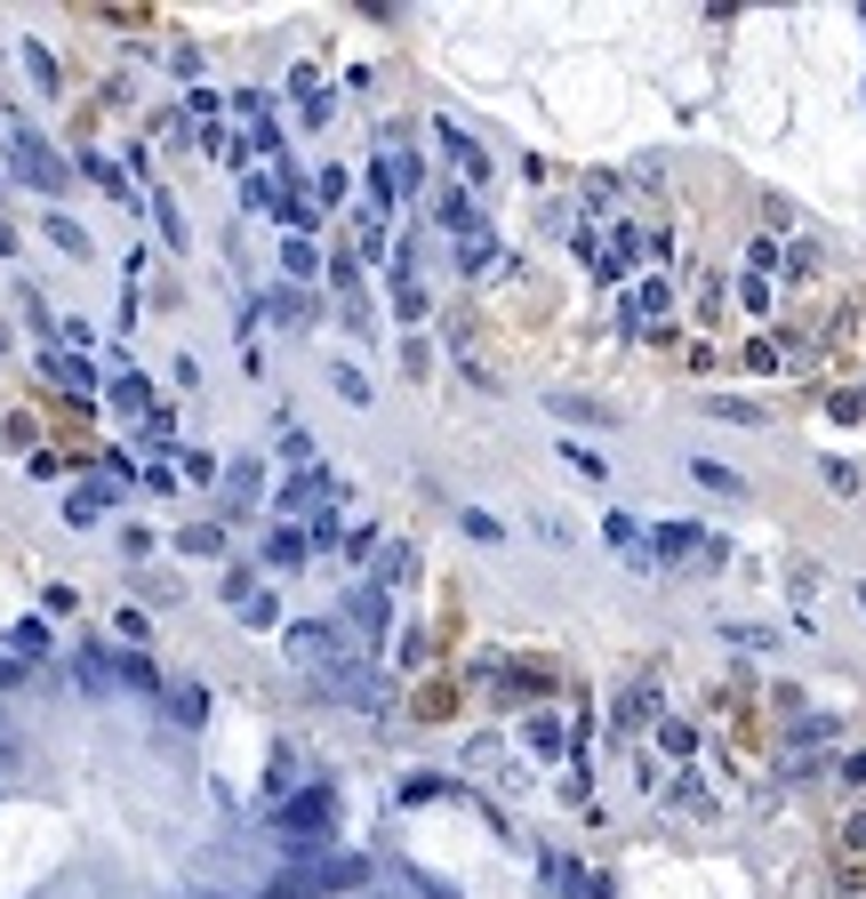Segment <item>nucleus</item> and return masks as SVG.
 Returning <instances> with one entry per match:
<instances>
[{
  "label": "nucleus",
  "instance_id": "18",
  "mask_svg": "<svg viewBox=\"0 0 866 899\" xmlns=\"http://www.w3.org/2000/svg\"><path fill=\"white\" fill-rule=\"evenodd\" d=\"M273 210H281V217H289V225H297V233H305V225H314V217H321V201H314V193H305V186H289V193L273 201Z\"/></svg>",
  "mask_w": 866,
  "mask_h": 899
},
{
  "label": "nucleus",
  "instance_id": "27",
  "mask_svg": "<svg viewBox=\"0 0 866 899\" xmlns=\"http://www.w3.org/2000/svg\"><path fill=\"white\" fill-rule=\"evenodd\" d=\"M16 650H25V659H49V626L25 619V626H16Z\"/></svg>",
  "mask_w": 866,
  "mask_h": 899
},
{
  "label": "nucleus",
  "instance_id": "7",
  "mask_svg": "<svg viewBox=\"0 0 866 899\" xmlns=\"http://www.w3.org/2000/svg\"><path fill=\"white\" fill-rule=\"evenodd\" d=\"M602 539L617 546L626 562H642V570H658V555H650V539H642V522L634 515H602Z\"/></svg>",
  "mask_w": 866,
  "mask_h": 899
},
{
  "label": "nucleus",
  "instance_id": "10",
  "mask_svg": "<svg viewBox=\"0 0 866 899\" xmlns=\"http://www.w3.org/2000/svg\"><path fill=\"white\" fill-rule=\"evenodd\" d=\"M113 683H129V691H161V667L144 659V650H113Z\"/></svg>",
  "mask_w": 866,
  "mask_h": 899
},
{
  "label": "nucleus",
  "instance_id": "15",
  "mask_svg": "<svg viewBox=\"0 0 866 899\" xmlns=\"http://www.w3.org/2000/svg\"><path fill=\"white\" fill-rule=\"evenodd\" d=\"M169 714H177L184 731H193V723H209V691H201V683H177V691H169Z\"/></svg>",
  "mask_w": 866,
  "mask_h": 899
},
{
  "label": "nucleus",
  "instance_id": "11",
  "mask_svg": "<svg viewBox=\"0 0 866 899\" xmlns=\"http://www.w3.org/2000/svg\"><path fill=\"white\" fill-rule=\"evenodd\" d=\"M722 643H730V650H778V626H762V619H722Z\"/></svg>",
  "mask_w": 866,
  "mask_h": 899
},
{
  "label": "nucleus",
  "instance_id": "1",
  "mask_svg": "<svg viewBox=\"0 0 866 899\" xmlns=\"http://www.w3.org/2000/svg\"><path fill=\"white\" fill-rule=\"evenodd\" d=\"M329 820H338V795H329V787H297V795H281V803H273V827H281L289 860H314Z\"/></svg>",
  "mask_w": 866,
  "mask_h": 899
},
{
  "label": "nucleus",
  "instance_id": "26",
  "mask_svg": "<svg viewBox=\"0 0 866 899\" xmlns=\"http://www.w3.org/2000/svg\"><path fill=\"white\" fill-rule=\"evenodd\" d=\"M281 274H297V281H305V274H321V257L305 250V241H289V250H281Z\"/></svg>",
  "mask_w": 866,
  "mask_h": 899
},
{
  "label": "nucleus",
  "instance_id": "21",
  "mask_svg": "<svg viewBox=\"0 0 866 899\" xmlns=\"http://www.w3.org/2000/svg\"><path fill=\"white\" fill-rule=\"evenodd\" d=\"M113 402H120V410H137V418H153V385H144V378H120Z\"/></svg>",
  "mask_w": 866,
  "mask_h": 899
},
{
  "label": "nucleus",
  "instance_id": "25",
  "mask_svg": "<svg viewBox=\"0 0 866 899\" xmlns=\"http://www.w3.org/2000/svg\"><path fill=\"white\" fill-rule=\"evenodd\" d=\"M522 739H530V747H562V723H553V714H530Z\"/></svg>",
  "mask_w": 866,
  "mask_h": 899
},
{
  "label": "nucleus",
  "instance_id": "34",
  "mask_svg": "<svg viewBox=\"0 0 866 899\" xmlns=\"http://www.w3.org/2000/svg\"><path fill=\"white\" fill-rule=\"evenodd\" d=\"M314 201H345V169H321L314 177Z\"/></svg>",
  "mask_w": 866,
  "mask_h": 899
},
{
  "label": "nucleus",
  "instance_id": "3",
  "mask_svg": "<svg viewBox=\"0 0 866 899\" xmlns=\"http://www.w3.org/2000/svg\"><path fill=\"white\" fill-rule=\"evenodd\" d=\"M289 659H297L305 674H329L338 659H354V643H345L338 626H289Z\"/></svg>",
  "mask_w": 866,
  "mask_h": 899
},
{
  "label": "nucleus",
  "instance_id": "9",
  "mask_svg": "<svg viewBox=\"0 0 866 899\" xmlns=\"http://www.w3.org/2000/svg\"><path fill=\"white\" fill-rule=\"evenodd\" d=\"M409 570H418V555H409V546L394 539V546H378V570H369V586H378V595H394Z\"/></svg>",
  "mask_w": 866,
  "mask_h": 899
},
{
  "label": "nucleus",
  "instance_id": "30",
  "mask_svg": "<svg viewBox=\"0 0 866 899\" xmlns=\"http://www.w3.org/2000/svg\"><path fill=\"white\" fill-rule=\"evenodd\" d=\"M273 314H281V321H314V305H305L297 290H273Z\"/></svg>",
  "mask_w": 866,
  "mask_h": 899
},
{
  "label": "nucleus",
  "instance_id": "22",
  "mask_svg": "<svg viewBox=\"0 0 866 899\" xmlns=\"http://www.w3.org/2000/svg\"><path fill=\"white\" fill-rule=\"evenodd\" d=\"M49 241H56V250H65V257H89V233H80L73 217H49Z\"/></svg>",
  "mask_w": 866,
  "mask_h": 899
},
{
  "label": "nucleus",
  "instance_id": "33",
  "mask_svg": "<svg viewBox=\"0 0 866 899\" xmlns=\"http://www.w3.org/2000/svg\"><path fill=\"white\" fill-rule=\"evenodd\" d=\"M338 394H345V402H369V378H361V370H345V362H338Z\"/></svg>",
  "mask_w": 866,
  "mask_h": 899
},
{
  "label": "nucleus",
  "instance_id": "29",
  "mask_svg": "<svg viewBox=\"0 0 866 899\" xmlns=\"http://www.w3.org/2000/svg\"><path fill=\"white\" fill-rule=\"evenodd\" d=\"M425 795H442V780H433V771H409V780H402V803H425Z\"/></svg>",
  "mask_w": 866,
  "mask_h": 899
},
{
  "label": "nucleus",
  "instance_id": "8",
  "mask_svg": "<svg viewBox=\"0 0 866 899\" xmlns=\"http://www.w3.org/2000/svg\"><path fill=\"white\" fill-rule=\"evenodd\" d=\"M442 145H449V161H458V169H466V186H482V177H489V153L473 145V137L458 129V121H442Z\"/></svg>",
  "mask_w": 866,
  "mask_h": 899
},
{
  "label": "nucleus",
  "instance_id": "13",
  "mask_svg": "<svg viewBox=\"0 0 866 899\" xmlns=\"http://www.w3.org/2000/svg\"><path fill=\"white\" fill-rule=\"evenodd\" d=\"M49 378H56V385H73L80 402L97 394V370H89V362H80V354H49Z\"/></svg>",
  "mask_w": 866,
  "mask_h": 899
},
{
  "label": "nucleus",
  "instance_id": "24",
  "mask_svg": "<svg viewBox=\"0 0 866 899\" xmlns=\"http://www.w3.org/2000/svg\"><path fill=\"white\" fill-rule=\"evenodd\" d=\"M794 739H802V747H827V739H835V714H802Z\"/></svg>",
  "mask_w": 866,
  "mask_h": 899
},
{
  "label": "nucleus",
  "instance_id": "2",
  "mask_svg": "<svg viewBox=\"0 0 866 899\" xmlns=\"http://www.w3.org/2000/svg\"><path fill=\"white\" fill-rule=\"evenodd\" d=\"M0 145H9V169H16V177H25V186H33V193H49V201H56V193H65V186H73V169H65V161H56L49 145H40V137H33V129H16V121H0Z\"/></svg>",
  "mask_w": 866,
  "mask_h": 899
},
{
  "label": "nucleus",
  "instance_id": "19",
  "mask_svg": "<svg viewBox=\"0 0 866 899\" xmlns=\"http://www.w3.org/2000/svg\"><path fill=\"white\" fill-rule=\"evenodd\" d=\"M265 562H305V530H273V539H265Z\"/></svg>",
  "mask_w": 866,
  "mask_h": 899
},
{
  "label": "nucleus",
  "instance_id": "32",
  "mask_svg": "<svg viewBox=\"0 0 866 899\" xmlns=\"http://www.w3.org/2000/svg\"><path fill=\"white\" fill-rule=\"evenodd\" d=\"M241 619H250V626H273L281 603H273V595H250V603H241Z\"/></svg>",
  "mask_w": 866,
  "mask_h": 899
},
{
  "label": "nucleus",
  "instance_id": "14",
  "mask_svg": "<svg viewBox=\"0 0 866 899\" xmlns=\"http://www.w3.org/2000/svg\"><path fill=\"white\" fill-rule=\"evenodd\" d=\"M73 674H80V683H89V691H105V683H113V650H105V643H80Z\"/></svg>",
  "mask_w": 866,
  "mask_h": 899
},
{
  "label": "nucleus",
  "instance_id": "16",
  "mask_svg": "<svg viewBox=\"0 0 866 899\" xmlns=\"http://www.w3.org/2000/svg\"><path fill=\"white\" fill-rule=\"evenodd\" d=\"M690 546H698V530H690V522H658L650 555H658V562H674V555H690Z\"/></svg>",
  "mask_w": 866,
  "mask_h": 899
},
{
  "label": "nucleus",
  "instance_id": "31",
  "mask_svg": "<svg viewBox=\"0 0 866 899\" xmlns=\"http://www.w3.org/2000/svg\"><path fill=\"white\" fill-rule=\"evenodd\" d=\"M698 482H706V490H730V498H738V474H730V466H714V458H698Z\"/></svg>",
  "mask_w": 866,
  "mask_h": 899
},
{
  "label": "nucleus",
  "instance_id": "17",
  "mask_svg": "<svg viewBox=\"0 0 866 899\" xmlns=\"http://www.w3.org/2000/svg\"><path fill=\"white\" fill-rule=\"evenodd\" d=\"M489 257H498V241H489V225H473V233H458V265H466V274H482Z\"/></svg>",
  "mask_w": 866,
  "mask_h": 899
},
{
  "label": "nucleus",
  "instance_id": "23",
  "mask_svg": "<svg viewBox=\"0 0 866 899\" xmlns=\"http://www.w3.org/2000/svg\"><path fill=\"white\" fill-rule=\"evenodd\" d=\"M97 515H105V498H97V490H73V498H65V522H80V530H89Z\"/></svg>",
  "mask_w": 866,
  "mask_h": 899
},
{
  "label": "nucleus",
  "instance_id": "28",
  "mask_svg": "<svg viewBox=\"0 0 866 899\" xmlns=\"http://www.w3.org/2000/svg\"><path fill=\"white\" fill-rule=\"evenodd\" d=\"M153 217H161V233H169V250H184V217L169 210V193H153Z\"/></svg>",
  "mask_w": 866,
  "mask_h": 899
},
{
  "label": "nucleus",
  "instance_id": "36",
  "mask_svg": "<svg viewBox=\"0 0 866 899\" xmlns=\"http://www.w3.org/2000/svg\"><path fill=\"white\" fill-rule=\"evenodd\" d=\"M0 683H16V667H9V659H0Z\"/></svg>",
  "mask_w": 866,
  "mask_h": 899
},
{
  "label": "nucleus",
  "instance_id": "5",
  "mask_svg": "<svg viewBox=\"0 0 866 899\" xmlns=\"http://www.w3.org/2000/svg\"><path fill=\"white\" fill-rule=\"evenodd\" d=\"M345 626H354V643H378V635H385V595H378L369 579L345 595Z\"/></svg>",
  "mask_w": 866,
  "mask_h": 899
},
{
  "label": "nucleus",
  "instance_id": "6",
  "mask_svg": "<svg viewBox=\"0 0 866 899\" xmlns=\"http://www.w3.org/2000/svg\"><path fill=\"white\" fill-rule=\"evenodd\" d=\"M674 314V297H666V281H642V290L626 297V330H642V338H658V321Z\"/></svg>",
  "mask_w": 866,
  "mask_h": 899
},
{
  "label": "nucleus",
  "instance_id": "20",
  "mask_svg": "<svg viewBox=\"0 0 866 899\" xmlns=\"http://www.w3.org/2000/svg\"><path fill=\"white\" fill-rule=\"evenodd\" d=\"M281 466H289V474H314V442H305L297 426H289V434H281Z\"/></svg>",
  "mask_w": 866,
  "mask_h": 899
},
{
  "label": "nucleus",
  "instance_id": "37",
  "mask_svg": "<svg viewBox=\"0 0 866 899\" xmlns=\"http://www.w3.org/2000/svg\"><path fill=\"white\" fill-rule=\"evenodd\" d=\"M858 595H866V586H858Z\"/></svg>",
  "mask_w": 866,
  "mask_h": 899
},
{
  "label": "nucleus",
  "instance_id": "35",
  "mask_svg": "<svg viewBox=\"0 0 866 899\" xmlns=\"http://www.w3.org/2000/svg\"><path fill=\"white\" fill-rule=\"evenodd\" d=\"M265 899H314V891H305V875H281V884L265 891Z\"/></svg>",
  "mask_w": 866,
  "mask_h": 899
},
{
  "label": "nucleus",
  "instance_id": "4",
  "mask_svg": "<svg viewBox=\"0 0 866 899\" xmlns=\"http://www.w3.org/2000/svg\"><path fill=\"white\" fill-rule=\"evenodd\" d=\"M338 498H345L338 474H321V466H314V474L281 482V522H289V515H338Z\"/></svg>",
  "mask_w": 866,
  "mask_h": 899
},
{
  "label": "nucleus",
  "instance_id": "12",
  "mask_svg": "<svg viewBox=\"0 0 866 899\" xmlns=\"http://www.w3.org/2000/svg\"><path fill=\"white\" fill-rule=\"evenodd\" d=\"M257 490H265V466H257V458H233V466H225V498H233V506H250Z\"/></svg>",
  "mask_w": 866,
  "mask_h": 899
}]
</instances>
